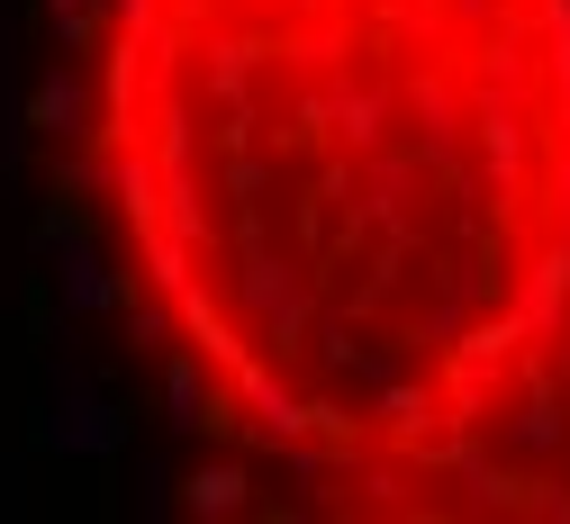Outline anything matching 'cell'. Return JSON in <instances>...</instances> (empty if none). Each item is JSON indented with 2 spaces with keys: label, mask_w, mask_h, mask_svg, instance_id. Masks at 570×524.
I'll return each instance as SVG.
<instances>
[{
  "label": "cell",
  "mask_w": 570,
  "mask_h": 524,
  "mask_svg": "<svg viewBox=\"0 0 570 524\" xmlns=\"http://www.w3.org/2000/svg\"><path fill=\"white\" fill-rule=\"evenodd\" d=\"M82 172L236 506L570 515V0H91Z\"/></svg>",
  "instance_id": "obj_1"
}]
</instances>
